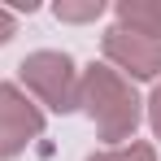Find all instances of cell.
I'll list each match as a JSON object with an SVG mask.
<instances>
[{"label":"cell","instance_id":"obj_1","mask_svg":"<svg viewBox=\"0 0 161 161\" xmlns=\"http://www.w3.org/2000/svg\"><path fill=\"white\" fill-rule=\"evenodd\" d=\"M79 109L92 118L96 126V139H105L109 148H122L131 144L139 122H144V100L135 92L131 79H122L113 65L105 61H92L83 65V79H79Z\"/></svg>","mask_w":161,"mask_h":161},{"label":"cell","instance_id":"obj_2","mask_svg":"<svg viewBox=\"0 0 161 161\" xmlns=\"http://www.w3.org/2000/svg\"><path fill=\"white\" fill-rule=\"evenodd\" d=\"M79 79H83V70L61 48L26 53L18 65V87L48 113H74L79 109Z\"/></svg>","mask_w":161,"mask_h":161},{"label":"cell","instance_id":"obj_3","mask_svg":"<svg viewBox=\"0 0 161 161\" xmlns=\"http://www.w3.org/2000/svg\"><path fill=\"white\" fill-rule=\"evenodd\" d=\"M48 118L18 83H0V161L22 157L31 144L44 135Z\"/></svg>","mask_w":161,"mask_h":161},{"label":"cell","instance_id":"obj_4","mask_svg":"<svg viewBox=\"0 0 161 161\" xmlns=\"http://www.w3.org/2000/svg\"><path fill=\"white\" fill-rule=\"evenodd\" d=\"M100 53H105V65H113L131 83L161 79V39H144V35H131L122 26H109L100 35Z\"/></svg>","mask_w":161,"mask_h":161},{"label":"cell","instance_id":"obj_5","mask_svg":"<svg viewBox=\"0 0 161 161\" xmlns=\"http://www.w3.org/2000/svg\"><path fill=\"white\" fill-rule=\"evenodd\" d=\"M113 26L144 35V39H161V0H118L113 4Z\"/></svg>","mask_w":161,"mask_h":161},{"label":"cell","instance_id":"obj_6","mask_svg":"<svg viewBox=\"0 0 161 161\" xmlns=\"http://www.w3.org/2000/svg\"><path fill=\"white\" fill-rule=\"evenodd\" d=\"M53 13H57V22H96L109 13V4L105 0H57Z\"/></svg>","mask_w":161,"mask_h":161},{"label":"cell","instance_id":"obj_7","mask_svg":"<svg viewBox=\"0 0 161 161\" xmlns=\"http://www.w3.org/2000/svg\"><path fill=\"white\" fill-rule=\"evenodd\" d=\"M87 161H157V148L131 139V144H122V148H100V153H92Z\"/></svg>","mask_w":161,"mask_h":161},{"label":"cell","instance_id":"obj_8","mask_svg":"<svg viewBox=\"0 0 161 161\" xmlns=\"http://www.w3.org/2000/svg\"><path fill=\"white\" fill-rule=\"evenodd\" d=\"M144 118H148V131H153V139H161V79L153 83V96L144 100Z\"/></svg>","mask_w":161,"mask_h":161},{"label":"cell","instance_id":"obj_9","mask_svg":"<svg viewBox=\"0 0 161 161\" xmlns=\"http://www.w3.org/2000/svg\"><path fill=\"white\" fill-rule=\"evenodd\" d=\"M18 35V13H9V9H0V48L9 44Z\"/></svg>","mask_w":161,"mask_h":161}]
</instances>
